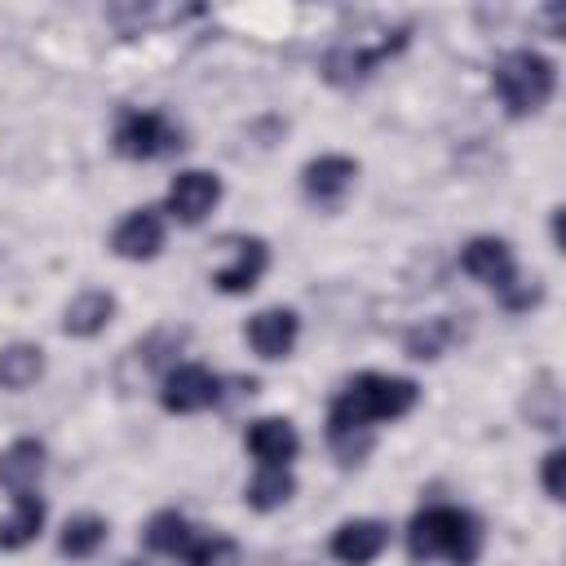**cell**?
I'll return each instance as SVG.
<instances>
[{
  "mask_svg": "<svg viewBox=\"0 0 566 566\" xmlns=\"http://www.w3.org/2000/svg\"><path fill=\"white\" fill-rule=\"evenodd\" d=\"M407 553L411 562H451L473 566L482 553V526L469 509L455 504H429L407 522Z\"/></svg>",
  "mask_w": 566,
  "mask_h": 566,
  "instance_id": "2",
  "label": "cell"
},
{
  "mask_svg": "<svg viewBox=\"0 0 566 566\" xmlns=\"http://www.w3.org/2000/svg\"><path fill=\"white\" fill-rule=\"evenodd\" d=\"M217 398H221V380L203 363H172L159 380V402L164 411H177V416L208 411Z\"/></svg>",
  "mask_w": 566,
  "mask_h": 566,
  "instance_id": "5",
  "label": "cell"
},
{
  "mask_svg": "<svg viewBox=\"0 0 566 566\" xmlns=\"http://www.w3.org/2000/svg\"><path fill=\"white\" fill-rule=\"evenodd\" d=\"M491 84H495L500 106H504L513 119L539 115V111L553 102L557 66H553L544 53H535V49H513V53H504V57L495 62Z\"/></svg>",
  "mask_w": 566,
  "mask_h": 566,
  "instance_id": "3",
  "label": "cell"
},
{
  "mask_svg": "<svg viewBox=\"0 0 566 566\" xmlns=\"http://www.w3.org/2000/svg\"><path fill=\"white\" fill-rule=\"evenodd\" d=\"M385 548H389V526L380 517H349L332 531V544H327V553L340 566H371Z\"/></svg>",
  "mask_w": 566,
  "mask_h": 566,
  "instance_id": "8",
  "label": "cell"
},
{
  "mask_svg": "<svg viewBox=\"0 0 566 566\" xmlns=\"http://www.w3.org/2000/svg\"><path fill=\"white\" fill-rule=\"evenodd\" d=\"M451 336H455V327L447 323V318H429V323H420V327H411L407 332V354L411 358H420V363H433L447 345H451Z\"/></svg>",
  "mask_w": 566,
  "mask_h": 566,
  "instance_id": "23",
  "label": "cell"
},
{
  "mask_svg": "<svg viewBox=\"0 0 566 566\" xmlns=\"http://www.w3.org/2000/svg\"><path fill=\"white\" fill-rule=\"evenodd\" d=\"M102 544H106V517H97V513L71 517V522L62 526V535H57V548H62L66 557H93Z\"/></svg>",
  "mask_w": 566,
  "mask_h": 566,
  "instance_id": "21",
  "label": "cell"
},
{
  "mask_svg": "<svg viewBox=\"0 0 566 566\" xmlns=\"http://www.w3.org/2000/svg\"><path fill=\"white\" fill-rule=\"evenodd\" d=\"M416 398L420 385L407 376H385V371L354 376L327 407V442L340 455V464H358L371 451V424L407 416Z\"/></svg>",
  "mask_w": 566,
  "mask_h": 566,
  "instance_id": "1",
  "label": "cell"
},
{
  "mask_svg": "<svg viewBox=\"0 0 566 566\" xmlns=\"http://www.w3.org/2000/svg\"><path fill=\"white\" fill-rule=\"evenodd\" d=\"M159 248H164V217L155 208H137L111 230V252L124 261H150L159 256Z\"/></svg>",
  "mask_w": 566,
  "mask_h": 566,
  "instance_id": "9",
  "label": "cell"
},
{
  "mask_svg": "<svg viewBox=\"0 0 566 566\" xmlns=\"http://www.w3.org/2000/svg\"><path fill=\"white\" fill-rule=\"evenodd\" d=\"M389 49H363V44H336L327 57H323V75L332 80V84H340V88H349V84H363L367 75H371V66L385 57Z\"/></svg>",
  "mask_w": 566,
  "mask_h": 566,
  "instance_id": "16",
  "label": "cell"
},
{
  "mask_svg": "<svg viewBox=\"0 0 566 566\" xmlns=\"http://www.w3.org/2000/svg\"><path fill=\"white\" fill-rule=\"evenodd\" d=\"M248 451L261 460V464H274V469H287L301 451V433L287 416H261L248 424Z\"/></svg>",
  "mask_w": 566,
  "mask_h": 566,
  "instance_id": "11",
  "label": "cell"
},
{
  "mask_svg": "<svg viewBox=\"0 0 566 566\" xmlns=\"http://www.w3.org/2000/svg\"><path fill=\"white\" fill-rule=\"evenodd\" d=\"M500 296H504V305H509V310H531V305H539L544 287H539L535 279L526 283V279H517V274H513V279L500 287Z\"/></svg>",
  "mask_w": 566,
  "mask_h": 566,
  "instance_id": "24",
  "label": "cell"
},
{
  "mask_svg": "<svg viewBox=\"0 0 566 566\" xmlns=\"http://www.w3.org/2000/svg\"><path fill=\"white\" fill-rule=\"evenodd\" d=\"M234 248H239V252H234V261L212 279V283H217V292H226V296L252 292V287L261 283L265 265H270V248H265L261 239H239Z\"/></svg>",
  "mask_w": 566,
  "mask_h": 566,
  "instance_id": "15",
  "label": "cell"
},
{
  "mask_svg": "<svg viewBox=\"0 0 566 566\" xmlns=\"http://www.w3.org/2000/svg\"><path fill=\"white\" fill-rule=\"evenodd\" d=\"M186 566H239V544L230 535H190L181 548Z\"/></svg>",
  "mask_w": 566,
  "mask_h": 566,
  "instance_id": "22",
  "label": "cell"
},
{
  "mask_svg": "<svg viewBox=\"0 0 566 566\" xmlns=\"http://www.w3.org/2000/svg\"><path fill=\"white\" fill-rule=\"evenodd\" d=\"M111 318H115V296L102 292V287H88V292H80V296L66 301V310H62V332L88 340V336L106 332Z\"/></svg>",
  "mask_w": 566,
  "mask_h": 566,
  "instance_id": "14",
  "label": "cell"
},
{
  "mask_svg": "<svg viewBox=\"0 0 566 566\" xmlns=\"http://www.w3.org/2000/svg\"><path fill=\"white\" fill-rule=\"evenodd\" d=\"M460 270L473 274L478 283L495 287V292L517 274V270H513V248H509L504 239H495V234H478V239H469V243L460 248Z\"/></svg>",
  "mask_w": 566,
  "mask_h": 566,
  "instance_id": "10",
  "label": "cell"
},
{
  "mask_svg": "<svg viewBox=\"0 0 566 566\" xmlns=\"http://www.w3.org/2000/svg\"><path fill=\"white\" fill-rule=\"evenodd\" d=\"M292 491H296V478H292L287 469L261 464V473L248 482L243 500H248V509H256V513H274V509H283V504L292 500Z\"/></svg>",
  "mask_w": 566,
  "mask_h": 566,
  "instance_id": "19",
  "label": "cell"
},
{
  "mask_svg": "<svg viewBox=\"0 0 566 566\" xmlns=\"http://www.w3.org/2000/svg\"><path fill=\"white\" fill-rule=\"evenodd\" d=\"M40 526H44V500L35 495V491H27V495H13V513L0 522V548H27L35 535H40Z\"/></svg>",
  "mask_w": 566,
  "mask_h": 566,
  "instance_id": "17",
  "label": "cell"
},
{
  "mask_svg": "<svg viewBox=\"0 0 566 566\" xmlns=\"http://www.w3.org/2000/svg\"><path fill=\"white\" fill-rule=\"evenodd\" d=\"M190 522L177 513V509H164V513H155L150 522H146V531H142V539H146V548L150 553H164V557H181V548L190 544Z\"/></svg>",
  "mask_w": 566,
  "mask_h": 566,
  "instance_id": "20",
  "label": "cell"
},
{
  "mask_svg": "<svg viewBox=\"0 0 566 566\" xmlns=\"http://www.w3.org/2000/svg\"><path fill=\"white\" fill-rule=\"evenodd\" d=\"M301 336V318L287 310V305H270L261 314L248 318V345L261 354V358H287L292 345Z\"/></svg>",
  "mask_w": 566,
  "mask_h": 566,
  "instance_id": "12",
  "label": "cell"
},
{
  "mask_svg": "<svg viewBox=\"0 0 566 566\" xmlns=\"http://www.w3.org/2000/svg\"><path fill=\"white\" fill-rule=\"evenodd\" d=\"M221 203V177L208 168H186L168 186V217L181 226H199Z\"/></svg>",
  "mask_w": 566,
  "mask_h": 566,
  "instance_id": "7",
  "label": "cell"
},
{
  "mask_svg": "<svg viewBox=\"0 0 566 566\" xmlns=\"http://www.w3.org/2000/svg\"><path fill=\"white\" fill-rule=\"evenodd\" d=\"M562 464H566V451L553 447V451L544 455V469H539V482H544V495H548V500H562V495H566V486H562Z\"/></svg>",
  "mask_w": 566,
  "mask_h": 566,
  "instance_id": "25",
  "label": "cell"
},
{
  "mask_svg": "<svg viewBox=\"0 0 566 566\" xmlns=\"http://www.w3.org/2000/svg\"><path fill=\"white\" fill-rule=\"evenodd\" d=\"M44 442L40 438H18L0 451V486L9 495H27L35 491V482L44 478Z\"/></svg>",
  "mask_w": 566,
  "mask_h": 566,
  "instance_id": "13",
  "label": "cell"
},
{
  "mask_svg": "<svg viewBox=\"0 0 566 566\" xmlns=\"http://www.w3.org/2000/svg\"><path fill=\"white\" fill-rule=\"evenodd\" d=\"M111 142H115V150L124 159H159V155L181 146V133L159 111H124Z\"/></svg>",
  "mask_w": 566,
  "mask_h": 566,
  "instance_id": "4",
  "label": "cell"
},
{
  "mask_svg": "<svg viewBox=\"0 0 566 566\" xmlns=\"http://www.w3.org/2000/svg\"><path fill=\"white\" fill-rule=\"evenodd\" d=\"M354 177H358V159H349V155H318V159H310L301 168V190L323 212H336L345 203V195L354 190Z\"/></svg>",
  "mask_w": 566,
  "mask_h": 566,
  "instance_id": "6",
  "label": "cell"
},
{
  "mask_svg": "<svg viewBox=\"0 0 566 566\" xmlns=\"http://www.w3.org/2000/svg\"><path fill=\"white\" fill-rule=\"evenodd\" d=\"M44 376V349L31 340H13L0 349V389H27Z\"/></svg>",
  "mask_w": 566,
  "mask_h": 566,
  "instance_id": "18",
  "label": "cell"
}]
</instances>
